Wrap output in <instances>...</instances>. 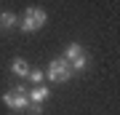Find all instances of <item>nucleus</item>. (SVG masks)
<instances>
[{
  "mask_svg": "<svg viewBox=\"0 0 120 115\" xmlns=\"http://www.w3.org/2000/svg\"><path fill=\"white\" fill-rule=\"evenodd\" d=\"M3 102L8 104L11 110H16V112L30 110V88H27V86H16V88H11V91L3 94Z\"/></svg>",
  "mask_w": 120,
  "mask_h": 115,
  "instance_id": "nucleus-1",
  "label": "nucleus"
},
{
  "mask_svg": "<svg viewBox=\"0 0 120 115\" xmlns=\"http://www.w3.org/2000/svg\"><path fill=\"white\" fill-rule=\"evenodd\" d=\"M45 78H48L51 83H67L69 78H72V67H69V62L64 59V56H61V59H51Z\"/></svg>",
  "mask_w": 120,
  "mask_h": 115,
  "instance_id": "nucleus-2",
  "label": "nucleus"
},
{
  "mask_svg": "<svg viewBox=\"0 0 120 115\" xmlns=\"http://www.w3.org/2000/svg\"><path fill=\"white\" fill-rule=\"evenodd\" d=\"M48 96H51V91H48L45 86L40 83V86H35V88L30 91V104H43Z\"/></svg>",
  "mask_w": 120,
  "mask_h": 115,
  "instance_id": "nucleus-3",
  "label": "nucleus"
},
{
  "mask_svg": "<svg viewBox=\"0 0 120 115\" xmlns=\"http://www.w3.org/2000/svg\"><path fill=\"white\" fill-rule=\"evenodd\" d=\"M11 72H13V75H19V78H27V75H30V64H27L24 59H13Z\"/></svg>",
  "mask_w": 120,
  "mask_h": 115,
  "instance_id": "nucleus-4",
  "label": "nucleus"
},
{
  "mask_svg": "<svg viewBox=\"0 0 120 115\" xmlns=\"http://www.w3.org/2000/svg\"><path fill=\"white\" fill-rule=\"evenodd\" d=\"M30 16H32V21H35V27H38V30L45 24V19H48V16H45V11L40 8V5H32V8H30Z\"/></svg>",
  "mask_w": 120,
  "mask_h": 115,
  "instance_id": "nucleus-5",
  "label": "nucleus"
},
{
  "mask_svg": "<svg viewBox=\"0 0 120 115\" xmlns=\"http://www.w3.org/2000/svg\"><path fill=\"white\" fill-rule=\"evenodd\" d=\"M19 30H22V32H35V30H38L35 21H32V16H30V8H27V13L22 16V21H19Z\"/></svg>",
  "mask_w": 120,
  "mask_h": 115,
  "instance_id": "nucleus-6",
  "label": "nucleus"
},
{
  "mask_svg": "<svg viewBox=\"0 0 120 115\" xmlns=\"http://www.w3.org/2000/svg\"><path fill=\"white\" fill-rule=\"evenodd\" d=\"M80 54H83V46H80V43H69L67 51H64V59H67V62H72V59H77Z\"/></svg>",
  "mask_w": 120,
  "mask_h": 115,
  "instance_id": "nucleus-7",
  "label": "nucleus"
},
{
  "mask_svg": "<svg viewBox=\"0 0 120 115\" xmlns=\"http://www.w3.org/2000/svg\"><path fill=\"white\" fill-rule=\"evenodd\" d=\"M16 13H11V11H5L3 13V16H0V24H3V27H13V24H16Z\"/></svg>",
  "mask_w": 120,
  "mask_h": 115,
  "instance_id": "nucleus-8",
  "label": "nucleus"
},
{
  "mask_svg": "<svg viewBox=\"0 0 120 115\" xmlns=\"http://www.w3.org/2000/svg\"><path fill=\"white\" fill-rule=\"evenodd\" d=\"M86 64H88L86 54H80V56H77V59H72V64H69V67H72V72H75V70H83V67H86Z\"/></svg>",
  "mask_w": 120,
  "mask_h": 115,
  "instance_id": "nucleus-9",
  "label": "nucleus"
},
{
  "mask_svg": "<svg viewBox=\"0 0 120 115\" xmlns=\"http://www.w3.org/2000/svg\"><path fill=\"white\" fill-rule=\"evenodd\" d=\"M30 78H32V80L40 86V83L45 80V72H43V70H30Z\"/></svg>",
  "mask_w": 120,
  "mask_h": 115,
  "instance_id": "nucleus-10",
  "label": "nucleus"
}]
</instances>
